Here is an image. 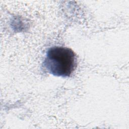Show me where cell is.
Instances as JSON below:
<instances>
[{
    "label": "cell",
    "instance_id": "obj_1",
    "mask_svg": "<svg viewBox=\"0 0 129 129\" xmlns=\"http://www.w3.org/2000/svg\"><path fill=\"white\" fill-rule=\"evenodd\" d=\"M43 65L49 73L54 76L68 77L76 68V55L69 48L52 47L47 51Z\"/></svg>",
    "mask_w": 129,
    "mask_h": 129
}]
</instances>
